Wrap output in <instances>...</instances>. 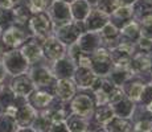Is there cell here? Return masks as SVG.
<instances>
[{"label": "cell", "mask_w": 152, "mask_h": 132, "mask_svg": "<svg viewBox=\"0 0 152 132\" xmlns=\"http://www.w3.org/2000/svg\"><path fill=\"white\" fill-rule=\"evenodd\" d=\"M28 75L36 89L45 90L54 96V85L57 79L53 77L49 62L42 61V62L36 63V65H32L28 70Z\"/></svg>", "instance_id": "obj_1"}, {"label": "cell", "mask_w": 152, "mask_h": 132, "mask_svg": "<svg viewBox=\"0 0 152 132\" xmlns=\"http://www.w3.org/2000/svg\"><path fill=\"white\" fill-rule=\"evenodd\" d=\"M31 36L27 26L12 25L10 28L1 31L0 33V45L4 49V52L16 50L23 46V44L27 41Z\"/></svg>", "instance_id": "obj_2"}, {"label": "cell", "mask_w": 152, "mask_h": 132, "mask_svg": "<svg viewBox=\"0 0 152 132\" xmlns=\"http://www.w3.org/2000/svg\"><path fill=\"white\" fill-rule=\"evenodd\" d=\"M27 29L31 33V36L39 40L40 42H42L44 40L50 37L53 34V24H52V20L49 17L48 12L32 15V17L29 19L27 24Z\"/></svg>", "instance_id": "obj_3"}, {"label": "cell", "mask_w": 152, "mask_h": 132, "mask_svg": "<svg viewBox=\"0 0 152 132\" xmlns=\"http://www.w3.org/2000/svg\"><path fill=\"white\" fill-rule=\"evenodd\" d=\"M1 63L4 66L5 71H7L8 77H16V75H21V74H27L29 70V63L27 62L23 54L20 53L19 49L16 50H10L5 52L3 55Z\"/></svg>", "instance_id": "obj_4"}, {"label": "cell", "mask_w": 152, "mask_h": 132, "mask_svg": "<svg viewBox=\"0 0 152 132\" xmlns=\"http://www.w3.org/2000/svg\"><path fill=\"white\" fill-rule=\"evenodd\" d=\"M85 25L83 23L80 21H74L72 20L68 24H64L61 26H56L53 28V36L56 39H58L64 45L68 46L73 45L77 42V40L80 39V36L82 33H85Z\"/></svg>", "instance_id": "obj_5"}, {"label": "cell", "mask_w": 152, "mask_h": 132, "mask_svg": "<svg viewBox=\"0 0 152 132\" xmlns=\"http://www.w3.org/2000/svg\"><path fill=\"white\" fill-rule=\"evenodd\" d=\"M109 52L114 67H128V63L132 55L138 52V48H136V44L121 40L118 45L109 49Z\"/></svg>", "instance_id": "obj_6"}, {"label": "cell", "mask_w": 152, "mask_h": 132, "mask_svg": "<svg viewBox=\"0 0 152 132\" xmlns=\"http://www.w3.org/2000/svg\"><path fill=\"white\" fill-rule=\"evenodd\" d=\"M113 67L110 52L107 48L101 46L93 54H90V69L98 78H107Z\"/></svg>", "instance_id": "obj_7"}, {"label": "cell", "mask_w": 152, "mask_h": 132, "mask_svg": "<svg viewBox=\"0 0 152 132\" xmlns=\"http://www.w3.org/2000/svg\"><path fill=\"white\" fill-rule=\"evenodd\" d=\"M13 106H15V108H16L13 119H15V122H16L17 127L19 128H31L37 112L28 104L27 99H24V98H17L16 96V101H15Z\"/></svg>", "instance_id": "obj_8"}, {"label": "cell", "mask_w": 152, "mask_h": 132, "mask_svg": "<svg viewBox=\"0 0 152 132\" xmlns=\"http://www.w3.org/2000/svg\"><path fill=\"white\" fill-rule=\"evenodd\" d=\"M70 110L73 115L81 116L83 119H89L94 114L95 104L93 98L86 93H78L70 102Z\"/></svg>", "instance_id": "obj_9"}, {"label": "cell", "mask_w": 152, "mask_h": 132, "mask_svg": "<svg viewBox=\"0 0 152 132\" xmlns=\"http://www.w3.org/2000/svg\"><path fill=\"white\" fill-rule=\"evenodd\" d=\"M41 48H42L44 60L49 63H53L56 61L66 57V49L68 48H66L58 39H56L53 34L42 41Z\"/></svg>", "instance_id": "obj_10"}, {"label": "cell", "mask_w": 152, "mask_h": 132, "mask_svg": "<svg viewBox=\"0 0 152 132\" xmlns=\"http://www.w3.org/2000/svg\"><path fill=\"white\" fill-rule=\"evenodd\" d=\"M46 12H48L49 17L52 20L53 28L68 24V23H70L73 20L72 12H70V4L60 1V0H54Z\"/></svg>", "instance_id": "obj_11"}, {"label": "cell", "mask_w": 152, "mask_h": 132, "mask_svg": "<svg viewBox=\"0 0 152 132\" xmlns=\"http://www.w3.org/2000/svg\"><path fill=\"white\" fill-rule=\"evenodd\" d=\"M7 85L17 98H24V99H27L28 96L31 95V93L36 89L33 82L29 78L28 73L27 74L16 75V77H11L8 79Z\"/></svg>", "instance_id": "obj_12"}, {"label": "cell", "mask_w": 152, "mask_h": 132, "mask_svg": "<svg viewBox=\"0 0 152 132\" xmlns=\"http://www.w3.org/2000/svg\"><path fill=\"white\" fill-rule=\"evenodd\" d=\"M20 53L23 54V57L27 60L29 66L36 65L39 62H42L44 55H42V48L41 42L39 40H36L34 37H29V39L23 44V46L19 49Z\"/></svg>", "instance_id": "obj_13"}, {"label": "cell", "mask_w": 152, "mask_h": 132, "mask_svg": "<svg viewBox=\"0 0 152 132\" xmlns=\"http://www.w3.org/2000/svg\"><path fill=\"white\" fill-rule=\"evenodd\" d=\"M54 101V96L50 93L45 91L41 89H34L31 93V95L27 98L28 104L33 108L36 112H42L45 111L49 106L52 104V102Z\"/></svg>", "instance_id": "obj_14"}, {"label": "cell", "mask_w": 152, "mask_h": 132, "mask_svg": "<svg viewBox=\"0 0 152 132\" xmlns=\"http://www.w3.org/2000/svg\"><path fill=\"white\" fill-rule=\"evenodd\" d=\"M77 46L83 54H93L97 49H99L102 45V40L99 36V32H85L77 40Z\"/></svg>", "instance_id": "obj_15"}, {"label": "cell", "mask_w": 152, "mask_h": 132, "mask_svg": "<svg viewBox=\"0 0 152 132\" xmlns=\"http://www.w3.org/2000/svg\"><path fill=\"white\" fill-rule=\"evenodd\" d=\"M128 70L132 74V77H142V75L150 74V55L144 52H136L132 55L130 63H128Z\"/></svg>", "instance_id": "obj_16"}, {"label": "cell", "mask_w": 152, "mask_h": 132, "mask_svg": "<svg viewBox=\"0 0 152 132\" xmlns=\"http://www.w3.org/2000/svg\"><path fill=\"white\" fill-rule=\"evenodd\" d=\"M75 94H77V86H75L73 79H58V81H56L54 98L57 101L65 103V102L72 101Z\"/></svg>", "instance_id": "obj_17"}, {"label": "cell", "mask_w": 152, "mask_h": 132, "mask_svg": "<svg viewBox=\"0 0 152 132\" xmlns=\"http://www.w3.org/2000/svg\"><path fill=\"white\" fill-rule=\"evenodd\" d=\"M110 21V16L99 11L98 8H91L90 13L87 15L86 20L83 21L86 32H99L107 23Z\"/></svg>", "instance_id": "obj_18"}, {"label": "cell", "mask_w": 152, "mask_h": 132, "mask_svg": "<svg viewBox=\"0 0 152 132\" xmlns=\"http://www.w3.org/2000/svg\"><path fill=\"white\" fill-rule=\"evenodd\" d=\"M50 70L53 73V77L57 79H73L75 71V65L69 60L68 57H64L61 60L50 63Z\"/></svg>", "instance_id": "obj_19"}, {"label": "cell", "mask_w": 152, "mask_h": 132, "mask_svg": "<svg viewBox=\"0 0 152 132\" xmlns=\"http://www.w3.org/2000/svg\"><path fill=\"white\" fill-rule=\"evenodd\" d=\"M98 77L91 71V69L86 67H75L73 81H74L77 89L80 90H91Z\"/></svg>", "instance_id": "obj_20"}, {"label": "cell", "mask_w": 152, "mask_h": 132, "mask_svg": "<svg viewBox=\"0 0 152 132\" xmlns=\"http://www.w3.org/2000/svg\"><path fill=\"white\" fill-rule=\"evenodd\" d=\"M99 36H101V40H102V45L107 49L114 48V46L118 45L119 41H121V32H119V28L115 24H113L111 21H109L99 31Z\"/></svg>", "instance_id": "obj_21"}, {"label": "cell", "mask_w": 152, "mask_h": 132, "mask_svg": "<svg viewBox=\"0 0 152 132\" xmlns=\"http://www.w3.org/2000/svg\"><path fill=\"white\" fill-rule=\"evenodd\" d=\"M145 83H147V82L143 81L142 77H132L130 81H127L123 86H122V90H123L126 98L132 101L134 103L139 102Z\"/></svg>", "instance_id": "obj_22"}, {"label": "cell", "mask_w": 152, "mask_h": 132, "mask_svg": "<svg viewBox=\"0 0 152 132\" xmlns=\"http://www.w3.org/2000/svg\"><path fill=\"white\" fill-rule=\"evenodd\" d=\"M110 107L113 108L114 116L122 118V119H130V118H132L134 114H135L136 103H134L132 101H130L128 98L124 96L123 99H121L119 102L111 104Z\"/></svg>", "instance_id": "obj_23"}, {"label": "cell", "mask_w": 152, "mask_h": 132, "mask_svg": "<svg viewBox=\"0 0 152 132\" xmlns=\"http://www.w3.org/2000/svg\"><path fill=\"white\" fill-rule=\"evenodd\" d=\"M11 12H12V16L15 20V25H20V26H27L29 19L33 15L27 5V3H25V0H21L17 4H15L11 8Z\"/></svg>", "instance_id": "obj_24"}, {"label": "cell", "mask_w": 152, "mask_h": 132, "mask_svg": "<svg viewBox=\"0 0 152 132\" xmlns=\"http://www.w3.org/2000/svg\"><path fill=\"white\" fill-rule=\"evenodd\" d=\"M121 32V40L128 41V42L136 44L140 39V25L136 20H130V21L124 23L123 25L119 28Z\"/></svg>", "instance_id": "obj_25"}, {"label": "cell", "mask_w": 152, "mask_h": 132, "mask_svg": "<svg viewBox=\"0 0 152 132\" xmlns=\"http://www.w3.org/2000/svg\"><path fill=\"white\" fill-rule=\"evenodd\" d=\"M131 78H132V74L130 73L128 67H113L107 77V79L116 87H122Z\"/></svg>", "instance_id": "obj_26"}, {"label": "cell", "mask_w": 152, "mask_h": 132, "mask_svg": "<svg viewBox=\"0 0 152 132\" xmlns=\"http://www.w3.org/2000/svg\"><path fill=\"white\" fill-rule=\"evenodd\" d=\"M90 11H91V8L89 7V4L85 0H75L70 4V12H72V17L74 21L83 23L87 15L90 13Z\"/></svg>", "instance_id": "obj_27"}, {"label": "cell", "mask_w": 152, "mask_h": 132, "mask_svg": "<svg viewBox=\"0 0 152 132\" xmlns=\"http://www.w3.org/2000/svg\"><path fill=\"white\" fill-rule=\"evenodd\" d=\"M104 130L107 132H132L134 127L132 123L128 119H122L114 116L109 124L104 125Z\"/></svg>", "instance_id": "obj_28"}, {"label": "cell", "mask_w": 152, "mask_h": 132, "mask_svg": "<svg viewBox=\"0 0 152 132\" xmlns=\"http://www.w3.org/2000/svg\"><path fill=\"white\" fill-rule=\"evenodd\" d=\"M134 17L136 21L144 19L147 16H152V0H138L132 4Z\"/></svg>", "instance_id": "obj_29"}, {"label": "cell", "mask_w": 152, "mask_h": 132, "mask_svg": "<svg viewBox=\"0 0 152 132\" xmlns=\"http://www.w3.org/2000/svg\"><path fill=\"white\" fill-rule=\"evenodd\" d=\"M93 115H94V118H95V122L99 123V124H102V125L109 124V123L111 122V119L114 118L113 108H111L109 104L97 106Z\"/></svg>", "instance_id": "obj_30"}, {"label": "cell", "mask_w": 152, "mask_h": 132, "mask_svg": "<svg viewBox=\"0 0 152 132\" xmlns=\"http://www.w3.org/2000/svg\"><path fill=\"white\" fill-rule=\"evenodd\" d=\"M134 17V9H132V5H121L118 9H115L110 16V21L113 20H119L122 23V25L124 23L130 21L132 20ZM121 28V26H119Z\"/></svg>", "instance_id": "obj_31"}, {"label": "cell", "mask_w": 152, "mask_h": 132, "mask_svg": "<svg viewBox=\"0 0 152 132\" xmlns=\"http://www.w3.org/2000/svg\"><path fill=\"white\" fill-rule=\"evenodd\" d=\"M52 122L48 119V116L44 112H37L36 118H34L33 123H32L31 128L34 132H49V130L52 128Z\"/></svg>", "instance_id": "obj_32"}, {"label": "cell", "mask_w": 152, "mask_h": 132, "mask_svg": "<svg viewBox=\"0 0 152 132\" xmlns=\"http://www.w3.org/2000/svg\"><path fill=\"white\" fill-rule=\"evenodd\" d=\"M66 125H68L70 132H85L87 128V119H83L81 116L70 114L66 119Z\"/></svg>", "instance_id": "obj_33"}, {"label": "cell", "mask_w": 152, "mask_h": 132, "mask_svg": "<svg viewBox=\"0 0 152 132\" xmlns=\"http://www.w3.org/2000/svg\"><path fill=\"white\" fill-rule=\"evenodd\" d=\"M53 1L54 0H25V3H27V5L33 15L40 12H46Z\"/></svg>", "instance_id": "obj_34"}, {"label": "cell", "mask_w": 152, "mask_h": 132, "mask_svg": "<svg viewBox=\"0 0 152 132\" xmlns=\"http://www.w3.org/2000/svg\"><path fill=\"white\" fill-rule=\"evenodd\" d=\"M15 101H16V95L12 93V90L8 87V85H4V87L0 91V104L3 106L4 111L7 110L8 107L15 104Z\"/></svg>", "instance_id": "obj_35"}, {"label": "cell", "mask_w": 152, "mask_h": 132, "mask_svg": "<svg viewBox=\"0 0 152 132\" xmlns=\"http://www.w3.org/2000/svg\"><path fill=\"white\" fill-rule=\"evenodd\" d=\"M19 130L13 116L8 114H1L0 115V132H16Z\"/></svg>", "instance_id": "obj_36"}, {"label": "cell", "mask_w": 152, "mask_h": 132, "mask_svg": "<svg viewBox=\"0 0 152 132\" xmlns=\"http://www.w3.org/2000/svg\"><path fill=\"white\" fill-rule=\"evenodd\" d=\"M121 5H122L121 0H98L97 8L99 11H102L103 13L111 16V13H113L115 9H118Z\"/></svg>", "instance_id": "obj_37"}, {"label": "cell", "mask_w": 152, "mask_h": 132, "mask_svg": "<svg viewBox=\"0 0 152 132\" xmlns=\"http://www.w3.org/2000/svg\"><path fill=\"white\" fill-rule=\"evenodd\" d=\"M135 132H152V114H148L147 116H142L134 127Z\"/></svg>", "instance_id": "obj_38"}, {"label": "cell", "mask_w": 152, "mask_h": 132, "mask_svg": "<svg viewBox=\"0 0 152 132\" xmlns=\"http://www.w3.org/2000/svg\"><path fill=\"white\" fill-rule=\"evenodd\" d=\"M138 23L140 25V37L152 40V16L144 17Z\"/></svg>", "instance_id": "obj_39"}, {"label": "cell", "mask_w": 152, "mask_h": 132, "mask_svg": "<svg viewBox=\"0 0 152 132\" xmlns=\"http://www.w3.org/2000/svg\"><path fill=\"white\" fill-rule=\"evenodd\" d=\"M12 25H15V20L11 9L3 11L1 15H0V31H4V29L10 28Z\"/></svg>", "instance_id": "obj_40"}, {"label": "cell", "mask_w": 152, "mask_h": 132, "mask_svg": "<svg viewBox=\"0 0 152 132\" xmlns=\"http://www.w3.org/2000/svg\"><path fill=\"white\" fill-rule=\"evenodd\" d=\"M139 102L142 103V106H147L152 102V81L144 85V89H143V93H142Z\"/></svg>", "instance_id": "obj_41"}, {"label": "cell", "mask_w": 152, "mask_h": 132, "mask_svg": "<svg viewBox=\"0 0 152 132\" xmlns=\"http://www.w3.org/2000/svg\"><path fill=\"white\" fill-rule=\"evenodd\" d=\"M49 132H70L66 123H60V124H53Z\"/></svg>", "instance_id": "obj_42"}, {"label": "cell", "mask_w": 152, "mask_h": 132, "mask_svg": "<svg viewBox=\"0 0 152 132\" xmlns=\"http://www.w3.org/2000/svg\"><path fill=\"white\" fill-rule=\"evenodd\" d=\"M8 79H10V77H8V74H7V71H5L3 63L0 62V82H1V83H7Z\"/></svg>", "instance_id": "obj_43"}, {"label": "cell", "mask_w": 152, "mask_h": 132, "mask_svg": "<svg viewBox=\"0 0 152 132\" xmlns=\"http://www.w3.org/2000/svg\"><path fill=\"white\" fill-rule=\"evenodd\" d=\"M13 7L12 0H0V9L5 11V9H11Z\"/></svg>", "instance_id": "obj_44"}, {"label": "cell", "mask_w": 152, "mask_h": 132, "mask_svg": "<svg viewBox=\"0 0 152 132\" xmlns=\"http://www.w3.org/2000/svg\"><path fill=\"white\" fill-rule=\"evenodd\" d=\"M85 1L89 4L90 8H97V5H98V0H85Z\"/></svg>", "instance_id": "obj_45"}, {"label": "cell", "mask_w": 152, "mask_h": 132, "mask_svg": "<svg viewBox=\"0 0 152 132\" xmlns=\"http://www.w3.org/2000/svg\"><path fill=\"white\" fill-rule=\"evenodd\" d=\"M121 1H122V5H132L138 0H121Z\"/></svg>", "instance_id": "obj_46"}, {"label": "cell", "mask_w": 152, "mask_h": 132, "mask_svg": "<svg viewBox=\"0 0 152 132\" xmlns=\"http://www.w3.org/2000/svg\"><path fill=\"white\" fill-rule=\"evenodd\" d=\"M148 55H150V75H151V78H152V52L151 53H148Z\"/></svg>", "instance_id": "obj_47"}, {"label": "cell", "mask_w": 152, "mask_h": 132, "mask_svg": "<svg viewBox=\"0 0 152 132\" xmlns=\"http://www.w3.org/2000/svg\"><path fill=\"white\" fill-rule=\"evenodd\" d=\"M16 132H34V131H32V128H19Z\"/></svg>", "instance_id": "obj_48"}, {"label": "cell", "mask_w": 152, "mask_h": 132, "mask_svg": "<svg viewBox=\"0 0 152 132\" xmlns=\"http://www.w3.org/2000/svg\"><path fill=\"white\" fill-rule=\"evenodd\" d=\"M144 107H145V110H147V111H148V112H150V114H152V102H151V103H150V104L144 106Z\"/></svg>", "instance_id": "obj_49"}, {"label": "cell", "mask_w": 152, "mask_h": 132, "mask_svg": "<svg viewBox=\"0 0 152 132\" xmlns=\"http://www.w3.org/2000/svg\"><path fill=\"white\" fill-rule=\"evenodd\" d=\"M4 49L1 48V45H0V62H1V60H3V55H4Z\"/></svg>", "instance_id": "obj_50"}, {"label": "cell", "mask_w": 152, "mask_h": 132, "mask_svg": "<svg viewBox=\"0 0 152 132\" xmlns=\"http://www.w3.org/2000/svg\"><path fill=\"white\" fill-rule=\"evenodd\" d=\"M60 1H64V3H68V4H72V3L75 1V0H60Z\"/></svg>", "instance_id": "obj_51"}, {"label": "cell", "mask_w": 152, "mask_h": 132, "mask_svg": "<svg viewBox=\"0 0 152 132\" xmlns=\"http://www.w3.org/2000/svg\"><path fill=\"white\" fill-rule=\"evenodd\" d=\"M95 132H107V131L104 130V128H98V130L95 131Z\"/></svg>", "instance_id": "obj_52"}, {"label": "cell", "mask_w": 152, "mask_h": 132, "mask_svg": "<svg viewBox=\"0 0 152 132\" xmlns=\"http://www.w3.org/2000/svg\"><path fill=\"white\" fill-rule=\"evenodd\" d=\"M1 114H4V108H3V106L0 104V115H1Z\"/></svg>", "instance_id": "obj_53"}, {"label": "cell", "mask_w": 152, "mask_h": 132, "mask_svg": "<svg viewBox=\"0 0 152 132\" xmlns=\"http://www.w3.org/2000/svg\"><path fill=\"white\" fill-rule=\"evenodd\" d=\"M1 12H3V9H0V15H1Z\"/></svg>", "instance_id": "obj_54"}, {"label": "cell", "mask_w": 152, "mask_h": 132, "mask_svg": "<svg viewBox=\"0 0 152 132\" xmlns=\"http://www.w3.org/2000/svg\"><path fill=\"white\" fill-rule=\"evenodd\" d=\"M0 33H1V31H0Z\"/></svg>", "instance_id": "obj_55"}, {"label": "cell", "mask_w": 152, "mask_h": 132, "mask_svg": "<svg viewBox=\"0 0 152 132\" xmlns=\"http://www.w3.org/2000/svg\"><path fill=\"white\" fill-rule=\"evenodd\" d=\"M85 132H87V131H85Z\"/></svg>", "instance_id": "obj_56"}, {"label": "cell", "mask_w": 152, "mask_h": 132, "mask_svg": "<svg viewBox=\"0 0 152 132\" xmlns=\"http://www.w3.org/2000/svg\"><path fill=\"white\" fill-rule=\"evenodd\" d=\"M134 132H135V131H134Z\"/></svg>", "instance_id": "obj_57"}]
</instances>
